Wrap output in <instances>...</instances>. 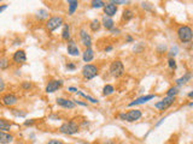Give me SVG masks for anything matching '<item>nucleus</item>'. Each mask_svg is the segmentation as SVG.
Returning <instances> with one entry per match:
<instances>
[{
    "mask_svg": "<svg viewBox=\"0 0 193 144\" xmlns=\"http://www.w3.org/2000/svg\"><path fill=\"white\" fill-rule=\"evenodd\" d=\"M11 126H12V124H11L9 120H6V119H4V118H0V131L9 132L11 130Z\"/></svg>",
    "mask_w": 193,
    "mask_h": 144,
    "instance_id": "obj_17",
    "label": "nucleus"
},
{
    "mask_svg": "<svg viewBox=\"0 0 193 144\" xmlns=\"http://www.w3.org/2000/svg\"><path fill=\"white\" fill-rule=\"evenodd\" d=\"M177 93H179V88L177 87H173V88H170L168 91H167V96H176L177 95Z\"/></svg>",
    "mask_w": 193,
    "mask_h": 144,
    "instance_id": "obj_29",
    "label": "nucleus"
},
{
    "mask_svg": "<svg viewBox=\"0 0 193 144\" xmlns=\"http://www.w3.org/2000/svg\"><path fill=\"white\" fill-rule=\"evenodd\" d=\"M80 37H81V41H82V43H83V46H86L87 48H91L92 39H91V36H90V34L86 30L82 29V30L80 31Z\"/></svg>",
    "mask_w": 193,
    "mask_h": 144,
    "instance_id": "obj_13",
    "label": "nucleus"
},
{
    "mask_svg": "<svg viewBox=\"0 0 193 144\" xmlns=\"http://www.w3.org/2000/svg\"><path fill=\"white\" fill-rule=\"evenodd\" d=\"M164 120H165V118H162V119H161V120L158 121V123L156 124V127H158V126H159V125H161V124H162L163 121H164Z\"/></svg>",
    "mask_w": 193,
    "mask_h": 144,
    "instance_id": "obj_45",
    "label": "nucleus"
},
{
    "mask_svg": "<svg viewBox=\"0 0 193 144\" xmlns=\"http://www.w3.org/2000/svg\"><path fill=\"white\" fill-rule=\"evenodd\" d=\"M61 25H63V18L59 17V16L51 17L48 21L46 22V29L48 31H54L56 29H58Z\"/></svg>",
    "mask_w": 193,
    "mask_h": 144,
    "instance_id": "obj_5",
    "label": "nucleus"
},
{
    "mask_svg": "<svg viewBox=\"0 0 193 144\" xmlns=\"http://www.w3.org/2000/svg\"><path fill=\"white\" fill-rule=\"evenodd\" d=\"M68 53L70 55H79L80 54V51H79V47L75 44V41L74 40H69L68 41Z\"/></svg>",
    "mask_w": 193,
    "mask_h": 144,
    "instance_id": "obj_15",
    "label": "nucleus"
},
{
    "mask_svg": "<svg viewBox=\"0 0 193 144\" xmlns=\"http://www.w3.org/2000/svg\"><path fill=\"white\" fill-rule=\"evenodd\" d=\"M105 144H112V142H108V143H105Z\"/></svg>",
    "mask_w": 193,
    "mask_h": 144,
    "instance_id": "obj_50",
    "label": "nucleus"
},
{
    "mask_svg": "<svg viewBox=\"0 0 193 144\" xmlns=\"http://www.w3.org/2000/svg\"><path fill=\"white\" fill-rule=\"evenodd\" d=\"M82 58H83V61L91 62L93 60V58H94V52H93V49L92 48H86V51L83 52Z\"/></svg>",
    "mask_w": 193,
    "mask_h": 144,
    "instance_id": "obj_19",
    "label": "nucleus"
},
{
    "mask_svg": "<svg viewBox=\"0 0 193 144\" xmlns=\"http://www.w3.org/2000/svg\"><path fill=\"white\" fill-rule=\"evenodd\" d=\"M12 114L13 115H16V116H25V113L24 112H21L20 109H12Z\"/></svg>",
    "mask_w": 193,
    "mask_h": 144,
    "instance_id": "obj_34",
    "label": "nucleus"
},
{
    "mask_svg": "<svg viewBox=\"0 0 193 144\" xmlns=\"http://www.w3.org/2000/svg\"><path fill=\"white\" fill-rule=\"evenodd\" d=\"M192 96H193V91H191V93L188 94V97H192Z\"/></svg>",
    "mask_w": 193,
    "mask_h": 144,
    "instance_id": "obj_49",
    "label": "nucleus"
},
{
    "mask_svg": "<svg viewBox=\"0 0 193 144\" xmlns=\"http://www.w3.org/2000/svg\"><path fill=\"white\" fill-rule=\"evenodd\" d=\"M141 5H142V7H144V9H146V10H149V11H152V7L150 6V4H149V2H142Z\"/></svg>",
    "mask_w": 193,
    "mask_h": 144,
    "instance_id": "obj_37",
    "label": "nucleus"
},
{
    "mask_svg": "<svg viewBox=\"0 0 193 144\" xmlns=\"http://www.w3.org/2000/svg\"><path fill=\"white\" fill-rule=\"evenodd\" d=\"M165 49H167L165 44H161V46L158 47V49H157V51H158V53H161V54H162L163 52H165Z\"/></svg>",
    "mask_w": 193,
    "mask_h": 144,
    "instance_id": "obj_39",
    "label": "nucleus"
},
{
    "mask_svg": "<svg viewBox=\"0 0 193 144\" xmlns=\"http://www.w3.org/2000/svg\"><path fill=\"white\" fill-rule=\"evenodd\" d=\"M177 52H179V48H177V47L175 46V47H173V48H172V49L169 51V57H170V58L175 57V55L177 54Z\"/></svg>",
    "mask_w": 193,
    "mask_h": 144,
    "instance_id": "obj_33",
    "label": "nucleus"
},
{
    "mask_svg": "<svg viewBox=\"0 0 193 144\" xmlns=\"http://www.w3.org/2000/svg\"><path fill=\"white\" fill-rule=\"evenodd\" d=\"M127 42H133V37H132V36H127Z\"/></svg>",
    "mask_w": 193,
    "mask_h": 144,
    "instance_id": "obj_47",
    "label": "nucleus"
},
{
    "mask_svg": "<svg viewBox=\"0 0 193 144\" xmlns=\"http://www.w3.org/2000/svg\"><path fill=\"white\" fill-rule=\"evenodd\" d=\"M68 4H69V15H74L75 13V11L77 10V6H79V1H76V0H69L68 1Z\"/></svg>",
    "mask_w": 193,
    "mask_h": 144,
    "instance_id": "obj_22",
    "label": "nucleus"
},
{
    "mask_svg": "<svg viewBox=\"0 0 193 144\" xmlns=\"http://www.w3.org/2000/svg\"><path fill=\"white\" fill-rule=\"evenodd\" d=\"M118 118H120L121 120H126V113H121L118 115Z\"/></svg>",
    "mask_w": 193,
    "mask_h": 144,
    "instance_id": "obj_43",
    "label": "nucleus"
},
{
    "mask_svg": "<svg viewBox=\"0 0 193 144\" xmlns=\"http://www.w3.org/2000/svg\"><path fill=\"white\" fill-rule=\"evenodd\" d=\"M12 60L16 62V64H23V62L27 61V55H25V52L23 49H18L13 53L12 55Z\"/></svg>",
    "mask_w": 193,
    "mask_h": 144,
    "instance_id": "obj_9",
    "label": "nucleus"
},
{
    "mask_svg": "<svg viewBox=\"0 0 193 144\" xmlns=\"http://www.w3.org/2000/svg\"><path fill=\"white\" fill-rule=\"evenodd\" d=\"M177 37L179 40L183 43H188V42L192 41L193 37V31L192 28L188 27V25H182L177 29Z\"/></svg>",
    "mask_w": 193,
    "mask_h": 144,
    "instance_id": "obj_1",
    "label": "nucleus"
},
{
    "mask_svg": "<svg viewBox=\"0 0 193 144\" xmlns=\"http://www.w3.org/2000/svg\"><path fill=\"white\" fill-rule=\"evenodd\" d=\"M57 104L63 107V108H67V109H72L75 107L74 101L68 100V99H64V97H58L57 99Z\"/></svg>",
    "mask_w": 193,
    "mask_h": 144,
    "instance_id": "obj_12",
    "label": "nucleus"
},
{
    "mask_svg": "<svg viewBox=\"0 0 193 144\" xmlns=\"http://www.w3.org/2000/svg\"><path fill=\"white\" fill-rule=\"evenodd\" d=\"M74 103H77V104H80V106H85V107L87 106V103H86V102H82V101H75Z\"/></svg>",
    "mask_w": 193,
    "mask_h": 144,
    "instance_id": "obj_44",
    "label": "nucleus"
},
{
    "mask_svg": "<svg viewBox=\"0 0 193 144\" xmlns=\"http://www.w3.org/2000/svg\"><path fill=\"white\" fill-rule=\"evenodd\" d=\"M103 9H104V12H105L106 17H110V18H111L112 16H115V15L117 13V6H116V5H113L112 2H108V4H105V6H104Z\"/></svg>",
    "mask_w": 193,
    "mask_h": 144,
    "instance_id": "obj_11",
    "label": "nucleus"
},
{
    "mask_svg": "<svg viewBox=\"0 0 193 144\" xmlns=\"http://www.w3.org/2000/svg\"><path fill=\"white\" fill-rule=\"evenodd\" d=\"M141 111L139 109H133V111H129L128 113H126V120L129 121V123H133V121H136L141 118Z\"/></svg>",
    "mask_w": 193,
    "mask_h": 144,
    "instance_id": "obj_10",
    "label": "nucleus"
},
{
    "mask_svg": "<svg viewBox=\"0 0 193 144\" xmlns=\"http://www.w3.org/2000/svg\"><path fill=\"white\" fill-rule=\"evenodd\" d=\"M68 90H69L70 93H77V89H76V88H74V87H70Z\"/></svg>",
    "mask_w": 193,
    "mask_h": 144,
    "instance_id": "obj_41",
    "label": "nucleus"
},
{
    "mask_svg": "<svg viewBox=\"0 0 193 144\" xmlns=\"http://www.w3.org/2000/svg\"><path fill=\"white\" fill-rule=\"evenodd\" d=\"M90 28H91L92 31H98L100 29V22L98 19H93L91 22V24H90Z\"/></svg>",
    "mask_w": 193,
    "mask_h": 144,
    "instance_id": "obj_25",
    "label": "nucleus"
},
{
    "mask_svg": "<svg viewBox=\"0 0 193 144\" xmlns=\"http://www.w3.org/2000/svg\"><path fill=\"white\" fill-rule=\"evenodd\" d=\"M47 144H64V143L62 141H58V139H51V141H48Z\"/></svg>",
    "mask_w": 193,
    "mask_h": 144,
    "instance_id": "obj_38",
    "label": "nucleus"
},
{
    "mask_svg": "<svg viewBox=\"0 0 193 144\" xmlns=\"http://www.w3.org/2000/svg\"><path fill=\"white\" fill-rule=\"evenodd\" d=\"M102 24L104 25V28H105V29H108V30H111V29H113V25H115L113 21H112L110 17H106V16L103 18Z\"/></svg>",
    "mask_w": 193,
    "mask_h": 144,
    "instance_id": "obj_21",
    "label": "nucleus"
},
{
    "mask_svg": "<svg viewBox=\"0 0 193 144\" xmlns=\"http://www.w3.org/2000/svg\"><path fill=\"white\" fill-rule=\"evenodd\" d=\"M6 9H7V5H1V6H0V13H1L2 11H5Z\"/></svg>",
    "mask_w": 193,
    "mask_h": 144,
    "instance_id": "obj_42",
    "label": "nucleus"
},
{
    "mask_svg": "<svg viewBox=\"0 0 193 144\" xmlns=\"http://www.w3.org/2000/svg\"><path fill=\"white\" fill-rule=\"evenodd\" d=\"M34 123H35V119H30V120L24 121V125H25V126H30V125H33Z\"/></svg>",
    "mask_w": 193,
    "mask_h": 144,
    "instance_id": "obj_40",
    "label": "nucleus"
},
{
    "mask_svg": "<svg viewBox=\"0 0 193 144\" xmlns=\"http://www.w3.org/2000/svg\"><path fill=\"white\" fill-rule=\"evenodd\" d=\"M1 102H2V104L7 106V107H12V106H15L16 103L18 102V97L12 93L5 94V95L1 97Z\"/></svg>",
    "mask_w": 193,
    "mask_h": 144,
    "instance_id": "obj_7",
    "label": "nucleus"
},
{
    "mask_svg": "<svg viewBox=\"0 0 193 144\" xmlns=\"http://www.w3.org/2000/svg\"><path fill=\"white\" fill-rule=\"evenodd\" d=\"M5 90V82H4V79L0 77V93H2Z\"/></svg>",
    "mask_w": 193,
    "mask_h": 144,
    "instance_id": "obj_35",
    "label": "nucleus"
},
{
    "mask_svg": "<svg viewBox=\"0 0 193 144\" xmlns=\"http://www.w3.org/2000/svg\"><path fill=\"white\" fill-rule=\"evenodd\" d=\"M110 73H111L113 77L118 78L124 74V65L121 60H115L111 62L110 65Z\"/></svg>",
    "mask_w": 193,
    "mask_h": 144,
    "instance_id": "obj_4",
    "label": "nucleus"
},
{
    "mask_svg": "<svg viewBox=\"0 0 193 144\" xmlns=\"http://www.w3.org/2000/svg\"><path fill=\"white\" fill-rule=\"evenodd\" d=\"M112 51V46H108L105 47V52H111Z\"/></svg>",
    "mask_w": 193,
    "mask_h": 144,
    "instance_id": "obj_46",
    "label": "nucleus"
},
{
    "mask_svg": "<svg viewBox=\"0 0 193 144\" xmlns=\"http://www.w3.org/2000/svg\"><path fill=\"white\" fill-rule=\"evenodd\" d=\"M77 95H80V96H82V97H85L86 100H88L90 102L92 103H98V100H95V99H93L92 96H90V95H87V94H85V93H82V91H80V90H77Z\"/></svg>",
    "mask_w": 193,
    "mask_h": 144,
    "instance_id": "obj_26",
    "label": "nucleus"
},
{
    "mask_svg": "<svg viewBox=\"0 0 193 144\" xmlns=\"http://www.w3.org/2000/svg\"><path fill=\"white\" fill-rule=\"evenodd\" d=\"M67 69H68V70H75V69H76V65L72 64V62H68V64H67Z\"/></svg>",
    "mask_w": 193,
    "mask_h": 144,
    "instance_id": "obj_36",
    "label": "nucleus"
},
{
    "mask_svg": "<svg viewBox=\"0 0 193 144\" xmlns=\"http://www.w3.org/2000/svg\"><path fill=\"white\" fill-rule=\"evenodd\" d=\"M105 6V2L102 1V0H93L92 1V7L93 9H102Z\"/></svg>",
    "mask_w": 193,
    "mask_h": 144,
    "instance_id": "obj_27",
    "label": "nucleus"
},
{
    "mask_svg": "<svg viewBox=\"0 0 193 144\" xmlns=\"http://www.w3.org/2000/svg\"><path fill=\"white\" fill-rule=\"evenodd\" d=\"M191 78H192V73H191V72H186L181 78H177V79H176V84H177L179 87H180V85H183V84H186L187 82H190Z\"/></svg>",
    "mask_w": 193,
    "mask_h": 144,
    "instance_id": "obj_18",
    "label": "nucleus"
},
{
    "mask_svg": "<svg viewBox=\"0 0 193 144\" xmlns=\"http://www.w3.org/2000/svg\"><path fill=\"white\" fill-rule=\"evenodd\" d=\"M13 141V136L9 132L0 131V144H10Z\"/></svg>",
    "mask_w": 193,
    "mask_h": 144,
    "instance_id": "obj_16",
    "label": "nucleus"
},
{
    "mask_svg": "<svg viewBox=\"0 0 193 144\" xmlns=\"http://www.w3.org/2000/svg\"><path fill=\"white\" fill-rule=\"evenodd\" d=\"M154 99V95H146V96H141V97H138L136 100H134L133 102H131L128 106L129 107H133V106H136V104H141V103H145L150 100Z\"/></svg>",
    "mask_w": 193,
    "mask_h": 144,
    "instance_id": "obj_14",
    "label": "nucleus"
},
{
    "mask_svg": "<svg viewBox=\"0 0 193 144\" xmlns=\"http://www.w3.org/2000/svg\"><path fill=\"white\" fill-rule=\"evenodd\" d=\"M62 39L64 41H69L70 40V27H69V24H64L63 31H62Z\"/></svg>",
    "mask_w": 193,
    "mask_h": 144,
    "instance_id": "obj_20",
    "label": "nucleus"
},
{
    "mask_svg": "<svg viewBox=\"0 0 193 144\" xmlns=\"http://www.w3.org/2000/svg\"><path fill=\"white\" fill-rule=\"evenodd\" d=\"M133 17H134V13H133L132 10L126 9V10L123 11V16H122L123 19H126V21H131V19H133Z\"/></svg>",
    "mask_w": 193,
    "mask_h": 144,
    "instance_id": "obj_24",
    "label": "nucleus"
},
{
    "mask_svg": "<svg viewBox=\"0 0 193 144\" xmlns=\"http://www.w3.org/2000/svg\"><path fill=\"white\" fill-rule=\"evenodd\" d=\"M83 144H88V143H83Z\"/></svg>",
    "mask_w": 193,
    "mask_h": 144,
    "instance_id": "obj_51",
    "label": "nucleus"
},
{
    "mask_svg": "<svg viewBox=\"0 0 193 144\" xmlns=\"http://www.w3.org/2000/svg\"><path fill=\"white\" fill-rule=\"evenodd\" d=\"M168 66H169L172 70H175V69H176V61H175L174 58H169V60H168Z\"/></svg>",
    "mask_w": 193,
    "mask_h": 144,
    "instance_id": "obj_31",
    "label": "nucleus"
},
{
    "mask_svg": "<svg viewBox=\"0 0 193 144\" xmlns=\"http://www.w3.org/2000/svg\"><path fill=\"white\" fill-rule=\"evenodd\" d=\"M99 70H98V67L95 66V65H93V64H87V65H85L83 67H82V76L86 78V79H93L94 77H97L98 76V73H99Z\"/></svg>",
    "mask_w": 193,
    "mask_h": 144,
    "instance_id": "obj_3",
    "label": "nucleus"
},
{
    "mask_svg": "<svg viewBox=\"0 0 193 144\" xmlns=\"http://www.w3.org/2000/svg\"><path fill=\"white\" fill-rule=\"evenodd\" d=\"M10 67V60L7 58L0 59V70H7Z\"/></svg>",
    "mask_w": 193,
    "mask_h": 144,
    "instance_id": "obj_23",
    "label": "nucleus"
},
{
    "mask_svg": "<svg viewBox=\"0 0 193 144\" xmlns=\"http://www.w3.org/2000/svg\"><path fill=\"white\" fill-rule=\"evenodd\" d=\"M112 30V32H113V34H118V32H120V30H118V29H111Z\"/></svg>",
    "mask_w": 193,
    "mask_h": 144,
    "instance_id": "obj_48",
    "label": "nucleus"
},
{
    "mask_svg": "<svg viewBox=\"0 0 193 144\" xmlns=\"http://www.w3.org/2000/svg\"><path fill=\"white\" fill-rule=\"evenodd\" d=\"M174 102H175V97H174V96H167L165 99H163L162 101L156 103L154 107H156L157 109H159V111H165V109H168Z\"/></svg>",
    "mask_w": 193,
    "mask_h": 144,
    "instance_id": "obj_6",
    "label": "nucleus"
},
{
    "mask_svg": "<svg viewBox=\"0 0 193 144\" xmlns=\"http://www.w3.org/2000/svg\"><path fill=\"white\" fill-rule=\"evenodd\" d=\"M115 91V88L112 87V85H110V84H106L105 87H104V89H103V94L104 95H110V94H112Z\"/></svg>",
    "mask_w": 193,
    "mask_h": 144,
    "instance_id": "obj_28",
    "label": "nucleus"
},
{
    "mask_svg": "<svg viewBox=\"0 0 193 144\" xmlns=\"http://www.w3.org/2000/svg\"><path fill=\"white\" fill-rule=\"evenodd\" d=\"M36 17H38L39 19H44V18L48 17V12H47L46 10H39V11H38V15H36Z\"/></svg>",
    "mask_w": 193,
    "mask_h": 144,
    "instance_id": "obj_30",
    "label": "nucleus"
},
{
    "mask_svg": "<svg viewBox=\"0 0 193 144\" xmlns=\"http://www.w3.org/2000/svg\"><path fill=\"white\" fill-rule=\"evenodd\" d=\"M21 87H22V89H23V90H29V89H31V87H33V85H31L30 82H23Z\"/></svg>",
    "mask_w": 193,
    "mask_h": 144,
    "instance_id": "obj_32",
    "label": "nucleus"
},
{
    "mask_svg": "<svg viewBox=\"0 0 193 144\" xmlns=\"http://www.w3.org/2000/svg\"><path fill=\"white\" fill-rule=\"evenodd\" d=\"M80 130V126L77 125V123H75L74 120H70V121H65L59 127V131H61L63 134H75L79 132Z\"/></svg>",
    "mask_w": 193,
    "mask_h": 144,
    "instance_id": "obj_2",
    "label": "nucleus"
},
{
    "mask_svg": "<svg viewBox=\"0 0 193 144\" xmlns=\"http://www.w3.org/2000/svg\"><path fill=\"white\" fill-rule=\"evenodd\" d=\"M62 85H63V81H56V79H52V81H50L48 84L46 85L45 91H46L47 94H52V93H54V91H57Z\"/></svg>",
    "mask_w": 193,
    "mask_h": 144,
    "instance_id": "obj_8",
    "label": "nucleus"
}]
</instances>
